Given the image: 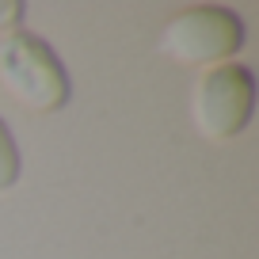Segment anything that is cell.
Masks as SVG:
<instances>
[{"instance_id":"1","label":"cell","mask_w":259,"mask_h":259,"mask_svg":"<svg viewBox=\"0 0 259 259\" xmlns=\"http://www.w3.org/2000/svg\"><path fill=\"white\" fill-rule=\"evenodd\" d=\"M0 84L16 103L38 114L61 111L73 96L69 69L61 65L57 50L31 31H12L0 42Z\"/></svg>"},{"instance_id":"3","label":"cell","mask_w":259,"mask_h":259,"mask_svg":"<svg viewBox=\"0 0 259 259\" xmlns=\"http://www.w3.org/2000/svg\"><path fill=\"white\" fill-rule=\"evenodd\" d=\"M255 111V76L248 65H213L194 88V126L210 141H233Z\"/></svg>"},{"instance_id":"2","label":"cell","mask_w":259,"mask_h":259,"mask_svg":"<svg viewBox=\"0 0 259 259\" xmlns=\"http://www.w3.org/2000/svg\"><path fill=\"white\" fill-rule=\"evenodd\" d=\"M244 46V19L221 4H198L168 19L160 31V50L187 65H225Z\"/></svg>"},{"instance_id":"4","label":"cell","mask_w":259,"mask_h":259,"mask_svg":"<svg viewBox=\"0 0 259 259\" xmlns=\"http://www.w3.org/2000/svg\"><path fill=\"white\" fill-rule=\"evenodd\" d=\"M19 176H23V156H19V145L12 138L8 122L0 118V194L12 191L19 183Z\"/></svg>"},{"instance_id":"5","label":"cell","mask_w":259,"mask_h":259,"mask_svg":"<svg viewBox=\"0 0 259 259\" xmlns=\"http://www.w3.org/2000/svg\"><path fill=\"white\" fill-rule=\"evenodd\" d=\"M23 16V4L19 0H0V27H16Z\"/></svg>"}]
</instances>
